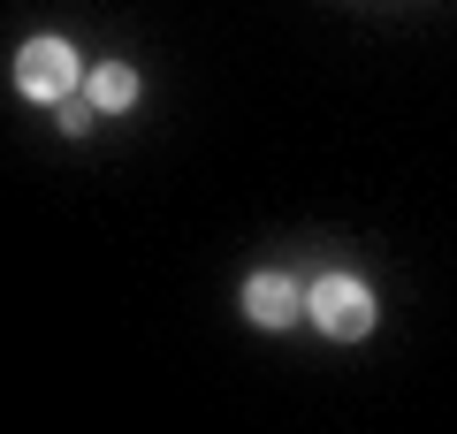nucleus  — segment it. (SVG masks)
Here are the masks:
<instances>
[{
    "label": "nucleus",
    "instance_id": "nucleus-1",
    "mask_svg": "<svg viewBox=\"0 0 457 434\" xmlns=\"http://www.w3.org/2000/svg\"><path fill=\"white\" fill-rule=\"evenodd\" d=\"M305 313H312V328L320 336H336V343H359V336H374V289L359 282V274H320V282L305 289Z\"/></svg>",
    "mask_w": 457,
    "mask_h": 434
},
{
    "label": "nucleus",
    "instance_id": "nucleus-2",
    "mask_svg": "<svg viewBox=\"0 0 457 434\" xmlns=\"http://www.w3.org/2000/svg\"><path fill=\"white\" fill-rule=\"evenodd\" d=\"M77 84H84V62H77L69 38H23V54H16V92H23V99L62 107Z\"/></svg>",
    "mask_w": 457,
    "mask_h": 434
},
{
    "label": "nucleus",
    "instance_id": "nucleus-3",
    "mask_svg": "<svg viewBox=\"0 0 457 434\" xmlns=\"http://www.w3.org/2000/svg\"><path fill=\"white\" fill-rule=\"evenodd\" d=\"M297 313H305V282H297V274L267 267V274H252V282H245V321L252 328H290Z\"/></svg>",
    "mask_w": 457,
    "mask_h": 434
},
{
    "label": "nucleus",
    "instance_id": "nucleus-4",
    "mask_svg": "<svg viewBox=\"0 0 457 434\" xmlns=\"http://www.w3.org/2000/svg\"><path fill=\"white\" fill-rule=\"evenodd\" d=\"M84 92H92L99 114H122V107H137V69L130 62H99L92 77H84Z\"/></svg>",
    "mask_w": 457,
    "mask_h": 434
},
{
    "label": "nucleus",
    "instance_id": "nucleus-5",
    "mask_svg": "<svg viewBox=\"0 0 457 434\" xmlns=\"http://www.w3.org/2000/svg\"><path fill=\"white\" fill-rule=\"evenodd\" d=\"M92 99H62V129H69V138H84V129H92Z\"/></svg>",
    "mask_w": 457,
    "mask_h": 434
}]
</instances>
